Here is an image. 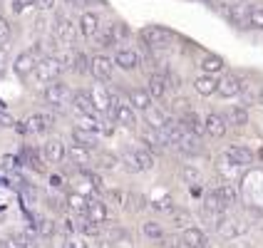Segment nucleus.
Listing matches in <instances>:
<instances>
[{"instance_id":"nucleus-1","label":"nucleus","mask_w":263,"mask_h":248,"mask_svg":"<svg viewBox=\"0 0 263 248\" xmlns=\"http://www.w3.org/2000/svg\"><path fill=\"white\" fill-rule=\"evenodd\" d=\"M62 70H65L62 58H58V55H45V58H40L37 65H35V77H37L43 85H50V82L60 80Z\"/></svg>"},{"instance_id":"nucleus-2","label":"nucleus","mask_w":263,"mask_h":248,"mask_svg":"<svg viewBox=\"0 0 263 248\" xmlns=\"http://www.w3.org/2000/svg\"><path fill=\"white\" fill-rule=\"evenodd\" d=\"M45 102L50 104V107H55V109H65L67 104L72 102V89L67 87L65 82H50L47 87H45Z\"/></svg>"},{"instance_id":"nucleus-3","label":"nucleus","mask_w":263,"mask_h":248,"mask_svg":"<svg viewBox=\"0 0 263 248\" xmlns=\"http://www.w3.org/2000/svg\"><path fill=\"white\" fill-rule=\"evenodd\" d=\"M139 37H142V43L149 45V47H164V45H169L174 40V32L161 28V25H146V28L139 30Z\"/></svg>"},{"instance_id":"nucleus-4","label":"nucleus","mask_w":263,"mask_h":248,"mask_svg":"<svg viewBox=\"0 0 263 248\" xmlns=\"http://www.w3.org/2000/svg\"><path fill=\"white\" fill-rule=\"evenodd\" d=\"M35 65H37V52L35 50H23L13 62V70L17 77H23V80H28L30 74L35 72Z\"/></svg>"},{"instance_id":"nucleus-5","label":"nucleus","mask_w":263,"mask_h":248,"mask_svg":"<svg viewBox=\"0 0 263 248\" xmlns=\"http://www.w3.org/2000/svg\"><path fill=\"white\" fill-rule=\"evenodd\" d=\"M112 70H115L112 60L104 58V55H95V58L89 60V72H92V77H95V80H100V82L112 80Z\"/></svg>"},{"instance_id":"nucleus-6","label":"nucleus","mask_w":263,"mask_h":248,"mask_svg":"<svg viewBox=\"0 0 263 248\" xmlns=\"http://www.w3.org/2000/svg\"><path fill=\"white\" fill-rule=\"evenodd\" d=\"M241 87H243V80H241L238 74H226L223 80H219L216 94H219L221 100H231L236 94H241Z\"/></svg>"},{"instance_id":"nucleus-7","label":"nucleus","mask_w":263,"mask_h":248,"mask_svg":"<svg viewBox=\"0 0 263 248\" xmlns=\"http://www.w3.org/2000/svg\"><path fill=\"white\" fill-rule=\"evenodd\" d=\"M115 65L122 67V70H127V72H132V70L139 67V52L132 50V47H119L117 55H115Z\"/></svg>"},{"instance_id":"nucleus-8","label":"nucleus","mask_w":263,"mask_h":248,"mask_svg":"<svg viewBox=\"0 0 263 248\" xmlns=\"http://www.w3.org/2000/svg\"><path fill=\"white\" fill-rule=\"evenodd\" d=\"M43 159L47 164H60L65 159V144L60 139H47L43 144Z\"/></svg>"},{"instance_id":"nucleus-9","label":"nucleus","mask_w":263,"mask_h":248,"mask_svg":"<svg viewBox=\"0 0 263 248\" xmlns=\"http://www.w3.org/2000/svg\"><path fill=\"white\" fill-rule=\"evenodd\" d=\"M72 107L80 112V115H85V117H97V107H95V102H92L89 92H74L72 94Z\"/></svg>"},{"instance_id":"nucleus-10","label":"nucleus","mask_w":263,"mask_h":248,"mask_svg":"<svg viewBox=\"0 0 263 248\" xmlns=\"http://www.w3.org/2000/svg\"><path fill=\"white\" fill-rule=\"evenodd\" d=\"M124 35V28L122 25H107V28H102L95 37H97V45L100 47H112V45H117V40Z\"/></svg>"},{"instance_id":"nucleus-11","label":"nucleus","mask_w":263,"mask_h":248,"mask_svg":"<svg viewBox=\"0 0 263 248\" xmlns=\"http://www.w3.org/2000/svg\"><path fill=\"white\" fill-rule=\"evenodd\" d=\"M204 131L211 137V139H221L223 134H226V122H223V117H219V115H206L204 119Z\"/></svg>"},{"instance_id":"nucleus-12","label":"nucleus","mask_w":263,"mask_h":248,"mask_svg":"<svg viewBox=\"0 0 263 248\" xmlns=\"http://www.w3.org/2000/svg\"><path fill=\"white\" fill-rule=\"evenodd\" d=\"M226 159L231 161L234 166H246V164H251V161H253V151H251L249 146L236 144V146H231V149L226 151Z\"/></svg>"},{"instance_id":"nucleus-13","label":"nucleus","mask_w":263,"mask_h":248,"mask_svg":"<svg viewBox=\"0 0 263 248\" xmlns=\"http://www.w3.org/2000/svg\"><path fill=\"white\" fill-rule=\"evenodd\" d=\"M55 37H58V40H62L65 45H72V40H74L72 20H67L65 15H58V23H55Z\"/></svg>"},{"instance_id":"nucleus-14","label":"nucleus","mask_w":263,"mask_h":248,"mask_svg":"<svg viewBox=\"0 0 263 248\" xmlns=\"http://www.w3.org/2000/svg\"><path fill=\"white\" fill-rule=\"evenodd\" d=\"M144 119L146 124L152 127V129H164V124L169 122V117H166V112L161 109V107H157V104H149L144 109Z\"/></svg>"},{"instance_id":"nucleus-15","label":"nucleus","mask_w":263,"mask_h":248,"mask_svg":"<svg viewBox=\"0 0 263 248\" xmlns=\"http://www.w3.org/2000/svg\"><path fill=\"white\" fill-rule=\"evenodd\" d=\"M194 89H196L201 97H211V94H216V89H219V80H216L214 74H201V77L194 80Z\"/></svg>"},{"instance_id":"nucleus-16","label":"nucleus","mask_w":263,"mask_h":248,"mask_svg":"<svg viewBox=\"0 0 263 248\" xmlns=\"http://www.w3.org/2000/svg\"><path fill=\"white\" fill-rule=\"evenodd\" d=\"M72 142L74 146H82V149H87V151H92V149H97V134L95 131H89V129H72Z\"/></svg>"},{"instance_id":"nucleus-17","label":"nucleus","mask_w":263,"mask_h":248,"mask_svg":"<svg viewBox=\"0 0 263 248\" xmlns=\"http://www.w3.org/2000/svg\"><path fill=\"white\" fill-rule=\"evenodd\" d=\"M80 32L85 37H95L100 32V15L97 13H85L80 17Z\"/></svg>"},{"instance_id":"nucleus-18","label":"nucleus","mask_w":263,"mask_h":248,"mask_svg":"<svg viewBox=\"0 0 263 248\" xmlns=\"http://www.w3.org/2000/svg\"><path fill=\"white\" fill-rule=\"evenodd\" d=\"M176 149H179L181 154H199V151H201V142H199V137H196V134L184 131V134H181V139H179V144H176Z\"/></svg>"},{"instance_id":"nucleus-19","label":"nucleus","mask_w":263,"mask_h":248,"mask_svg":"<svg viewBox=\"0 0 263 248\" xmlns=\"http://www.w3.org/2000/svg\"><path fill=\"white\" fill-rule=\"evenodd\" d=\"M181 246L186 248H206V236L199 231V228H184V236H181Z\"/></svg>"},{"instance_id":"nucleus-20","label":"nucleus","mask_w":263,"mask_h":248,"mask_svg":"<svg viewBox=\"0 0 263 248\" xmlns=\"http://www.w3.org/2000/svg\"><path fill=\"white\" fill-rule=\"evenodd\" d=\"M115 119L124 127H134L137 124V115H134V107L129 102H119L117 109H115Z\"/></svg>"},{"instance_id":"nucleus-21","label":"nucleus","mask_w":263,"mask_h":248,"mask_svg":"<svg viewBox=\"0 0 263 248\" xmlns=\"http://www.w3.org/2000/svg\"><path fill=\"white\" fill-rule=\"evenodd\" d=\"M146 92H149V97H164V94L169 92V89H166V82H164V74H161V72H152V74H149Z\"/></svg>"},{"instance_id":"nucleus-22","label":"nucleus","mask_w":263,"mask_h":248,"mask_svg":"<svg viewBox=\"0 0 263 248\" xmlns=\"http://www.w3.org/2000/svg\"><path fill=\"white\" fill-rule=\"evenodd\" d=\"M87 216L95 223H104L107 221V216H109V211H107V204L104 201H100V199H89L87 204Z\"/></svg>"},{"instance_id":"nucleus-23","label":"nucleus","mask_w":263,"mask_h":248,"mask_svg":"<svg viewBox=\"0 0 263 248\" xmlns=\"http://www.w3.org/2000/svg\"><path fill=\"white\" fill-rule=\"evenodd\" d=\"M52 129V117L50 115H32L28 119V131H35V134H45V131Z\"/></svg>"},{"instance_id":"nucleus-24","label":"nucleus","mask_w":263,"mask_h":248,"mask_svg":"<svg viewBox=\"0 0 263 248\" xmlns=\"http://www.w3.org/2000/svg\"><path fill=\"white\" fill-rule=\"evenodd\" d=\"M181 127H184V131H191V134H196V137L204 131V124H201V119H199L196 112H184V115H181Z\"/></svg>"},{"instance_id":"nucleus-25","label":"nucleus","mask_w":263,"mask_h":248,"mask_svg":"<svg viewBox=\"0 0 263 248\" xmlns=\"http://www.w3.org/2000/svg\"><path fill=\"white\" fill-rule=\"evenodd\" d=\"M65 201H67V206L72 208L74 214H80V216H82V214H87V204H89L87 196H82V194L72 191V194H67V199H65Z\"/></svg>"},{"instance_id":"nucleus-26","label":"nucleus","mask_w":263,"mask_h":248,"mask_svg":"<svg viewBox=\"0 0 263 248\" xmlns=\"http://www.w3.org/2000/svg\"><path fill=\"white\" fill-rule=\"evenodd\" d=\"M129 104L134 107V109H142V112H144L146 107L152 104V97H149L146 89H132L129 92Z\"/></svg>"},{"instance_id":"nucleus-27","label":"nucleus","mask_w":263,"mask_h":248,"mask_svg":"<svg viewBox=\"0 0 263 248\" xmlns=\"http://www.w3.org/2000/svg\"><path fill=\"white\" fill-rule=\"evenodd\" d=\"M246 231V226L241 223V221H236V219H223L221 221V226H219V234L221 236H238V234H243Z\"/></svg>"},{"instance_id":"nucleus-28","label":"nucleus","mask_w":263,"mask_h":248,"mask_svg":"<svg viewBox=\"0 0 263 248\" xmlns=\"http://www.w3.org/2000/svg\"><path fill=\"white\" fill-rule=\"evenodd\" d=\"M201 70H204V74H216L223 70V60L219 58V55H206L204 60H201Z\"/></svg>"},{"instance_id":"nucleus-29","label":"nucleus","mask_w":263,"mask_h":248,"mask_svg":"<svg viewBox=\"0 0 263 248\" xmlns=\"http://www.w3.org/2000/svg\"><path fill=\"white\" fill-rule=\"evenodd\" d=\"M226 119H229V124H234V127H243V124H249V112H246V107H231Z\"/></svg>"},{"instance_id":"nucleus-30","label":"nucleus","mask_w":263,"mask_h":248,"mask_svg":"<svg viewBox=\"0 0 263 248\" xmlns=\"http://www.w3.org/2000/svg\"><path fill=\"white\" fill-rule=\"evenodd\" d=\"M132 154H134V159H137V164H139L142 171H146V169L154 166V154H152L149 149H134Z\"/></svg>"},{"instance_id":"nucleus-31","label":"nucleus","mask_w":263,"mask_h":248,"mask_svg":"<svg viewBox=\"0 0 263 248\" xmlns=\"http://www.w3.org/2000/svg\"><path fill=\"white\" fill-rule=\"evenodd\" d=\"M142 137H144V142L152 146V149H164V146H166V139L161 137L159 129H152V127H149V129H146Z\"/></svg>"},{"instance_id":"nucleus-32","label":"nucleus","mask_w":263,"mask_h":248,"mask_svg":"<svg viewBox=\"0 0 263 248\" xmlns=\"http://www.w3.org/2000/svg\"><path fill=\"white\" fill-rule=\"evenodd\" d=\"M70 159L74 161V166H77L80 171H85V166L89 164L87 149H82V146H72V151H70Z\"/></svg>"},{"instance_id":"nucleus-33","label":"nucleus","mask_w":263,"mask_h":248,"mask_svg":"<svg viewBox=\"0 0 263 248\" xmlns=\"http://www.w3.org/2000/svg\"><path fill=\"white\" fill-rule=\"evenodd\" d=\"M246 23H249L251 28L256 30H263V8L261 5H249V15H246Z\"/></svg>"},{"instance_id":"nucleus-34","label":"nucleus","mask_w":263,"mask_h":248,"mask_svg":"<svg viewBox=\"0 0 263 248\" xmlns=\"http://www.w3.org/2000/svg\"><path fill=\"white\" fill-rule=\"evenodd\" d=\"M72 67L74 72H80V74H85V72H89V60H87V55H82V52H74L72 55Z\"/></svg>"},{"instance_id":"nucleus-35","label":"nucleus","mask_w":263,"mask_h":248,"mask_svg":"<svg viewBox=\"0 0 263 248\" xmlns=\"http://www.w3.org/2000/svg\"><path fill=\"white\" fill-rule=\"evenodd\" d=\"M142 231H144V236L152 238V241H159L161 236H164V231H161V226L157 221H146L144 226H142Z\"/></svg>"},{"instance_id":"nucleus-36","label":"nucleus","mask_w":263,"mask_h":248,"mask_svg":"<svg viewBox=\"0 0 263 248\" xmlns=\"http://www.w3.org/2000/svg\"><path fill=\"white\" fill-rule=\"evenodd\" d=\"M216 191H219V199H221V204H223V208L236 204V191L231 186H219Z\"/></svg>"},{"instance_id":"nucleus-37","label":"nucleus","mask_w":263,"mask_h":248,"mask_svg":"<svg viewBox=\"0 0 263 248\" xmlns=\"http://www.w3.org/2000/svg\"><path fill=\"white\" fill-rule=\"evenodd\" d=\"M189 223H191V216L186 211H172V226H176V228H189Z\"/></svg>"},{"instance_id":"nucleus-38","label":"nucleus","mask_w":263,"mask_h":248,"mask_svg":"<svg viewBox=\"0 0 263 248\" xmlns=\"http://www.w3.org/2000/svg\"><path fill=\"white\" fill-rule=\"evenodd\" d=\"M25 159H28V164L35 169V171H45V164H43L40 154H37L35 149H25Z\"/></svg>"},{"instance_id":"nucleus-39","label":"nucleus","mask_w":263,"mask_h":248,"mask_svg":"<svg viewBox=\"0 0 263 248\" xmlns=\"http://www.w3.org/2000/svg\"><path fill=\"white\" fill-rule=\"evenodd\" d=\"M35 231L40 236H52L55 234V223L50 219H37V223H35Z\"/></svg>"},{"instance_id":"nucleus-40","label":"nucleus","mask_w":263,"mask_h":248,"mask_svg":"<svg viewBox=\"0 0 263 248\" xmlns=\"http://www.w3.org/2000/svg\"><path fill=\"white\" fill-rule=\"evenodd\" d=\"M184 179H186L189 184H201V174H199V169H191V166L184 169Z\"/></svg>"},{"instance_id":"nucleus-41","label":"nucleus","mask_w":263,"mask_h":248,"mask_svg":"<svg viewBox=\"0 0 263 248\" xmlns=\"http://www.w3.org/2000/svg\"><path fill=\"white\" fill-rule=\"evenodd\" d=\"M154 208H159V211H172V196H164L159 201H152Z\"/></svg>"},{"instance_id":"nucleus-42","label":"nucleus","mask_w":263,"mask_h":248,"mask_svg":"<svg viewBox=\"0 0 263 248\" xmlns=\"http://www.w3.org/2000/svg\"><path fill=\"white\" fill-rule=\"evenodd\" d=\"M13 117L5 112V104H0V127H13Z\"/></svg>"},{"instance_id":"nucleus-43","label":"nucleus","mask_w":263,"mask_h":248,"mask_svg":"<svg viewBox=\"0 0 263 248\" xmlns=\"http://www.w3.org/2000/svg\"><path fill=\"white\" fill-rule=\"evenodd\" d=\"M8 37H10V25H8V20L0 17V43H8Z\"/></svg>"},{"instance_id":"nucleus-44","label":"nucleus","mask_w":263,"mask_h":248,"mask_svg":"<svg viewBox=\"0 0 263 248\" xmlns=\"http://www.w3.org/2000/svg\"><path fill=\"white\" fill-rule=\"evenodd\" d=\"M159 243H161V248H179V241H176L174 236H161Z\"/></svg>"},{"instance_id":"nucleus-45","label":"nucleus","mask_w":263,"mask_h":248,"mask_svg":"<svg viewBox=\"0 0 263 248\" xmlns=\"http://www.w3.org/2000/svg\"><path fill=\"white\" fill-rule=\"evenodd\" d=\"M129 204H134V211H142L144 208V196H139V194H132L129 196Z\"/></svg>"},{"instance_id":"nucleus-46","label":"nucleus","mask_w":263,"mask_h":248,"mask_svg":"<svg viewBox=\"0 0 263 248\" xmlns=\"http://www.w3.org/2000/svg\"><path fill=\"white\" fill-rule=\"evenodd\" d=\"M32 5H35L37 10H52L55 0H32Z\"/></svg>"},{"instance_id":"nucleus-47","label":"nucleus","mask_w":263,"mask_h":248,"mask_svg":"<svg viewBox=\"0 0 263 248\" xmlns=\"http://www.w3.org/2000/svg\"><path fill=\"white\" fill-rule=\"evenodd\" d=\"M28 5H32V0H13V13H23Z\"/></svg>"},{"instance_id":"nucleus-48","label":"nucleus","mask_w":263,"mask_h":248,"mask_svg":"<svg viewBox=\"0 0 263 248\" xmlns=\"http://www.w3.org/2000/svg\"><path fill=\"white\" fill-rule=\"evenodd\" d=\"M47 208H52V211H62L65 204H62V199H47Z\"/></svg>"},{"instance_id":"nucleus-49","label":"nucleus","mask_w":263,"mask_h":248,"mask_svg":"<svg viewBox=\"0 0 263 248\" xmlns=\"http://www.w3.org/2000/svg\"><path fill=\"white\" fill-rule=\"evenodd\" d=\"M0 248H20L15 238H0Z\"/></svg>"},{"instance_id":"nucleus-50","label":"nucleus","mask_w":263,"mask_h":248,"mask_svg":"<svg viewBox=\"0 0 263 248\" xmlns=\"http://www.w3.org/2000/svg\"><path fill=\"white\" fill-rule=\"evenodd\" d=\"M50 184H52V189H60V186H62V176L52 174V176H50Z\"/></svg>"},{"instance_id":"nucleus-51","label":"nucleus","mask_w":263,"mask_h":248,"mask_svg":"<svg viewBox=\"0 0 263 248\" xmlns=\"http://www.w3.org/2000/svg\"><path fill=\"white\" fill-rule=\"evenodd\" d=\"M67 5H72V8H82V5H87V0H65Z\"/></svg>"},{"instance_id":"nucleus-52","label":"nucleus","mask_w":263,"mask_h":248,"mask_svg":"<svg viewBox=\"0 0 263 248\" xmlns=\"http://www.w3.org/2000/svg\"><path fill=\"white\" fill-rule=\"evenodd\" d=\"M62 248H74V238H72V236H67V238L62 241Z\"/></svg>"},{"instance_id":"nucleus-53","label":"nucleus","mask_w":263,"mask_h":248,"mask_svg":"<svg viewBox=\"0 0 263 248\" xmlns=\"http://www.w3.org/2000/svg\"><path fill=\"white\" fill-rule=\"evenodd\" d=\"M74 248H87V243L82 238H74Z\"/></svg>"}]
</instances>
